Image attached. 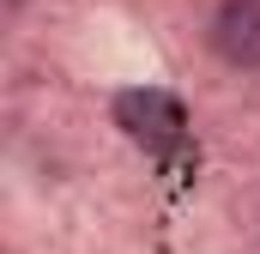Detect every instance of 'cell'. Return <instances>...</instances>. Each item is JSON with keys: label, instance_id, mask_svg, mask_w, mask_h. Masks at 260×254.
<instances>
[{"label": "cell", "instance_id": "6da1fadb", "mask_svg": "<svg viewBox=\"0 0 260 254\" xmlns=\"http://www.w3.org/2000/svg\"><path fill=\"white\" fill-rule=\"evenodd\" d=\"M115 121H121V133H127L133 145H145V151H157V157L176 151V145H182V127H188L182 109H176V97H170V91H151V85L115 97Z\"/></svg>", "mask_w": 260, "mask_h": 254}, {"label": "cell", "instance_id": "7a4b0ae2", "mask_svg": "<svg viewBox=\"0 0 260 254\" xmlns=\"http://www.w3.org/2000/svg\"><path fill=\"white\" fill-rule=\"evenodd\" d=\"M212 49L230 67H260V0H224L212 18Z\"/></svg>", "mask_w": 260, "mask_h": 254}]
</instances>
